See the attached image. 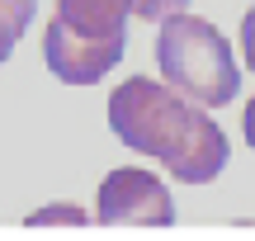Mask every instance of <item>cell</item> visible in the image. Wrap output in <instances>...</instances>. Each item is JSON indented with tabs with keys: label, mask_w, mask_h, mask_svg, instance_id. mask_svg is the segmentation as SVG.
Listing matches in <instances>:
<instances>
[{
	"label": "cell",
	"mask_w": 255,
	"mask_h": 241,
	"mask_svg": "<svg viewBox=\"0 0 255 241\" xmlns=\"http://www.w3.org/2000/svg\"><path fill=\"white\" fill-rule=\"evenodd\" d=\"M95 218H100V227H170L175 223V199L151 170L119 166L100 185Z\"/></svg>",
	"instance_id": "obj_4"
},
{
	"label": "cell",
	"mask_w": 255,
	"mask_h": 241,
	"mask_svg": "<svg viewBox=\"0 0 255 241\" xmlns=\"http://www.w3.org/2000/svg\"><path fill=\"white\" fill-rule=\"evenodd\" d=\"M189 5V0H132V14L137 19H156V24H161V19H170L175 9H184Z\"/></svg>",
	"instance_id": "obj_7"
},
{
	"label": "cell",
	"mask_w": 255,
	"mask_h": 241,
	"mask_svg": "<svg viewBox=\"0 0 255 241\" xmlns=\"http://www.w3.org/2000/svg\"><path fill=\"white\" fill-rule=\"evenodd\" d=\"M241 52H246V66L255 71V5L246 9V19H241Z\"/></svg>",
	"instance_id": "obj_8"
},
{
	"label": "cell",
	"mask_w": 255,
	"mask_h": 241,
	"mask_svg": "<svg viewBox=\"0 0 255 241\" xmlns=\"http://www.w3.org/2000/svg\"><path fill=\"white\" fill-rule=\"evenodd\" d=\"M156 66L180 95L199 100L203 109H222L232 95L241 90V71L232 62V47L208 19L175 9L161 19L156 33Z\"/></svg>",
	"instance_id": "obj_3"
},
{
	"label": "cell",
	"mask_w": 255,
	"mask_h": 241,
	"mask_svg": "<svg viewBox=\"0 0 255 241\" xmlns=\"http://www.w3.org/2000/svg\"><path fill=\"white\" fill-rule=\"evenodd\" d=\"M33 14H38V0H0V62L14 52V43L33 24Z\"/></svg>",
	"instance_id": "obj_5"
},
{
	"label": "cell",
	"mask_w": 255,
	"mask_h": 241,
	"mask_svg": "<svg viewBox=\"0 0 255 241\" xmlns=\"http://www.w3.org/2000/svg\"><path fill=\"white\" fill-rule=\"evenodd\" d=\"M241 132H246V142H251V151H255V95H251L246 114H241Z\"/></svg>",
	"instance_id": "obj_9"
},
{
	"label": "cell",
	"mask_w": 255,
	"mask_h": 241,
	"mask_svg": "<svg viewBox=\"0 0 255 241\" xmlns=\"http://www.w3.org/2000/svg\"><path fill=\"white\" fill-rule=\"evenodd\" d=\"M128 14L132 0H52L43 28L47 71L66 85L104 81L128 47Z\"/></svg>",
	"instance_id": "obj_2"
},
{
	"label": "cell",
	"mask_w": 255,
	"mask_h": 241,
	"mask_svg": "<svg viewBox=\"0 0 255 241\" xmlns=\"http://www.w3.org/2000/svg\"><path fill=\"white\" fill-rule=\"evenodd\" d=\"M52 223L85 227V213H81L76 204H57V208H38V213H28V227H52Z\"/></svg>",
	"instance_id": "obj_6"
},
{
	"label": "cell",
	"mask_w": 255,
	"mask_h": 241,
	"mask_svg": "<svg viewBox=\"0 0 255 241\" xmlns=\"http://www.w3.org/2000/svg\"><path fill=\"white\" fill-rule=\"evenodd\" d=\"M109 128L128 151L156 156L184 185H213L227 166V132L170 81L128 76L109 95Z\"/></svg>",
	"instance_id": "obj_1"
}]
</instances>
